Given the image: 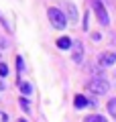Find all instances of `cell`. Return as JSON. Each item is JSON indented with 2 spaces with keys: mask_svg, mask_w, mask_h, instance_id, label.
<instances>
[{
  "mask_svg": "<svg viewBox=\"0 0 116 122\" xmlns=\"http://www.w3.org/2000/svg\"><path fill=\"white\" fill-rule=\"evenodd\" d=\"M47 14H49V20H51V25L55 26V29H65V26H67V18H65V14L61 12L59 8L51 6V8L47 10Z\"/></svg>",
  "mask_w": 116,
  "mask_h": 122,
  "instance_id": "cell-1",
  "label": "cell"
},
{
  "mask_svg": "<svg viewBox=\"0 0 116 122\" xmlns=\"http://www.w3.org/2000/svg\"><path fill=\"white\" fill-rule=\"evenodd\" d=\"M94 10H96V16H98V22L104 26H108V12H106V6L102 4V0H94Z\"/></svg>",
  "mask_w": 116,
  "mask_h": 122,
  "instance_id": "cell-2",
  "label": "cell"
},
{
  "mask_svg": "<svg viewBox=\"0 0 116 122\" xmlns=\"http://www.w3.org/2000/svg\"><path fill=\"white\" fill-rule=\"evenodd\" d=\"M90 90L94 92L96 96H104V94L110 90V83H108L106 79H100V77H98V79H94V81L90 83Z\"/></svg>",
  "mask_w": 116,
  "mask_h": 122,
  "instance_id": "cell-3",
  "label": "cell"
},
{
  "mask_svg": "<svg viewBox=\"0 0 116 122\" xmlns=\"http://www.w3.org/2000/svg\"><path fill=\"white\" fill-rule=\"evenodd\" d=\"M114 61H116V55H114L112 51H104L102 55L98 57V63H100L102 67H110L112 63H114Z\"/></svg>",
  "mask_w": 116,
  "mask_h": 122,
  "instance_id": "cell-4",
  "label": "cell"
},
{
  "mask_svg": "<svg viewBox=\"0 0 116 122\" xmlns=\"http://www.w3.org/2000/svg\"><path fill=\"white\" fill-rule=\"evenodd\" d=\"M73 104H75V108H77V110H82V108H88V106H92V102H88V100H86V96H82V94H79V96L73 98Z\"/></svg>",
  "mask_w": 116,
  "mask_h": 122,
  "instance_id": "cell-5",
  "label": "cell"
},
{
  "mask_svg": "<svg viewBox=\"0 0 116 122\" xmlns=\"http://www.w3.org/2000/svg\"><path fill=\"white\" fill-rule=\"evenodd\" d=\"M73 61H75V63H82L84 61V51H82V45L79 43H77L75 51H73Z\"/></svg>",
  "mask_w": 116,
  "mask_h": 122,
  "instance_id": "cell-6",
  "label": "cell"
},
{
  "mask_svg": "<svg viewBox=\"0 0 116 122\" xmlns=\"http://www.w3.org/2000/svg\"><path fill=\"white\" fill-rule=\"evenodd\" d=\"M57 47H59V49H69V47H71V39H69V37H61V39H57Z\"/></svg>",
  "mask_w": 116,
  "mask_h": 122,
  "instance_id": "cell-7",
  "label": "cell"
},
{
  "mask_svg": "<svg viewBox=\"0 0 116 122\" xmlns=\"http://www.w3.org/2000/svg\"><path fill=\"white\" fill-rule=\"evenodd\" d=\"M106 108H108V112H110V116L116 120V98H112V100L108 102V104H106Z\"/></svg>",
  "mask_w": 116,
  "mask_h": 122,
  "instance_id": "cell-8",
  "label": "cell"
},
{
  "mask_svg": "<svg viewBox=\"0 0 116 122\" xmlns=\"http://www.w3.org/2000/svg\"><path fill=\"white\" fill-rule=\"evenodd\" d=\"M65 6H67V12H69V18H71L73 22L77 20V12H75V6L71 4V2H65Z\"/></svg>",
  "mask_w": 116,
  "mask_h": 122,
  "instance_id": "cell-9",
  "label": "cell"
},
{
  "mask_svg": "<svg viewBox=\"0 0 116 122\" xmlns=\"http://www.w3.org/2000/svg\"><path fill=\"white\" fill-rule=\"evenodd\" d=\"M84 122H108V120L104 116H100V114H92V116H88Z\"/></svg>",
  "mask_w": 116,
  "mask_h": 122,
  "instance_id": "cell-10",
  "label": "cell"
},
{
  "mask_svg": "<svg viewBox=\"0 0 116 122\" xmlns=\"http://www.w3.org/2000/svg\"><path fill=\"white\" fill-rule=\"evenodd\" d=\"M18 104H21L22 112H29V110H31V104H29V100H26V98H21V100H18Z\"/></svg>",
  "mask_w": 116,
  "mask_h": 122,
  "instance_id": "cell-11",
  "label": "cell"
},
{
  "mask_svg": "<svg viewBox=\"0 0 116 122\" xmlns=\"http://www.w3.org/2000/svg\"><path fill=\"white\" fill-rule=\"evenodd\" d=\"M21 92L26 96V94H31V92H33V86H31V83H21Z\"/></svg>",
  "mask_w": 116,
  "mask_h": 122,
  "instance_id": "cell-12",
  "label": "cell"
},
{
  "mask_svg": "<svg viewBox=\"0 0 116 122\" xmlns=\"http://www.w3.org/2000/svg\"><path fill=\"white\" fill-rule=\"evenodd\" d=\"M4 75H8V67L6 63H0V77H4Z\"/></svg>",
  "mask_w": 116,
  "mask_h": 122,
  "instance_id": "cell-13",
  "label": "cell"
},
{
  "mask_svg": "<svg viewBox=\"0 0 116 122\" xmlns=\"http://www.w3.org/2000/svg\"><path fill=\"white\" fill-rule=\"evenodd\" d=\"M6 47H8V41L4 37H0V49H6Z\"/></svg>",
  "mask_w": 116,
  "mask_h": 122,
  "instance_id": "cell-14",
  "label": "cell"
},
{
  "mask_svg": "<svg viewBox=\"0 0 116 122\" xmlns=\"http://www.w3.org/2000/svg\"><path fill=\"white\" fill-rule=\"evenodd\" d=\"M16 69H18V71H22V59H21V57L16 59Z\"/></svg>",
  "mask_w": 116,
  "mask_h": 122,
  "instance_id": "cell-15",
  "label": "cell"
},
{
  "mask_svg": "<svg viewBox=\"0 0 116 122\" xmlns=\"http://www.w3.org/2000/svg\"><path fill=\"white\" fill-rule=\"evenodd\" d=\"M0 122H8V116L4 112H0Z\"/></svg>",
  "mask_w": 116,
  "mask_h": 122,
  "instance_id": "cell-16",
  "label": "cell"
},
{
  "mask_svg": "<svg viewBox=\"0 0 116 122\" xmlns=\"http://www.w3.org/2000/svg\"><path fill=\"white\" fill-rule=\"evenodd\" d=\"M4 90V81H2V79H0V92Z\"/></svg>",
  "mask_w": 116,
  "mask_h": 122,
  "instance_id": "cell-17",
  "label": "cell"
},
{
  "mask_svg": "<svg viewBox=\"0 0 116 122\" xmlns=\"http://www.w3.org/2000/svg\"><path fill=\"white\" fill-rule=\"evenodd\" d=\"M16 122H26V120H25V118H21V120H16Z\"/></svg>",
  "mask_w": 116,
  "mask_h": 122,
  "instance_id": "cell-18",
  "label": "cell"
}]
</instances>
